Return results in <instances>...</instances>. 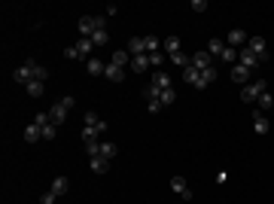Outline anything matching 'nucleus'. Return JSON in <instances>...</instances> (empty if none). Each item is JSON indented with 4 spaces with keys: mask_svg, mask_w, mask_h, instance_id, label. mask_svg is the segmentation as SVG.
<instances>
[{
    "mask_svg": "<svg viewBox=\"0 0 274 204\" xmlns=\"http://www.w3.org/2000/svg\"><path fill=\"white\" fill-rule=\"evenodd\" d=\"M49 80V70L43 64H37L34 58H28L22 67L15 70V82H22V85H31V82H46Z\"/></svg>",
    "mask_w": 274,
    "mask_h": 204,
    "instance_id": "f257e3e1",
    "label": "nucleus"
},
{
    "mask_svg": "<svg viewBox=\"0 0 274 204\" xmlns=\"http://www.w3.org/2000/svg\"><path fill=\"white\" fill-rule=\"evenodd\" d=\"M107 131V119H101L95 110H88L85 113V119H82V143H91V140H98L101 134Z\"/></svg>",
    "mask_w": 274,
    "mask_h": 204,
    "instance_id": "f03ea898",
    "label": "nucleus"
},
{
    "mask_svg": "<svg viewBox=\"0 0 274 204\" xmlns=\"http://www.w3.org/2000/svg\"><path fill=\"white\" fill-rule=\"evenodd\" d=\"M77 31H79V40H88L91 34L104 31V15H82L79 25H77Z\"/></svg>",
    "mask_w": 274,
    "mask_h": 204,
    "instance_id": "7ed1b4c3",
    "label": "nucleus"
},
{
    "mask_svg": "<svg viewBox=\"0 0 274 204\" xmlns=\"http://www.w3.org/2000/svg\"><path fill=\"white\" fill-rule=\"evenodd\" d=\"M265 91H268V80H256V82H247V85L241 88V98H244V104L256 107V101H259Z\"/></svg>",
    "mask_w": 274,
    "mask_h": 204,
    "instance_id": "20e7f679",
    "label": "nucleus"
},
{
    "mask_svg": "<svg viewBox=\"0 0 274 204\" xmlns=\"http://www.w3.org/2000/svg\"><path fill=\"white\" fill-rule=\"evenodd\" d=\"M73 104H77V101H73L70 95H67V98H61L58 104L49 110V119H52L55 125H64V119H67V113H70V107H73Z\"/></svg>",
    "mask_w": 274,
    "mask_h": 204,
    "instance_id": "39448f33",
    "label": "nucleus"
},
{
    "mask_svg": "<svg viewBox=\"0 0 274 204\" xmlns=\"http://www.w3.org/2000/svg\"><path fill=\"white\" fill-rule=\"evenodd\" d=\"M91 52H95V43H91V40H79L77 46L64 49V58H88Z\"/></svg>",
    "mask_w": 274,
    "mask_h": 204,
    "instance_id": "423d86ee",
    "label": "nucleus"
},
{
    "mask_svg": "<svg viewBox=\"0 0 274 204\" xmlns=\"http://www.w3.org/2000/svg\"><path fill=\"white\" fill-rule=\"evenodd\" d=\"M34 122L43 128V140H55V134H58V125L49 119V113H37V116H34Z\"/></svg>",
    "mask_w": 274,
    "mask_h": 204,
    "instance_id": "0eeeda50",
    "label": "nucleus"
},
{
    "mask_svg": "<svg viewBox=\"0 0 274 204\" xmlns=\"http://www.w3.org/2000/svg\"><path fill=\"white\" fill-rule=\"evenodd\" d=\"M247 49H250L259 61L268 58V43H265V37H250V40H247Z\"/></svg>",
    "mask_w": 274,
    "mask_h": 204,
    "instance_id": "6e6552de",
    "label": "nucleus"
},
{
    "mask_svg": "<svg viewBox=\"0 0 274 204\" xmlns=\"http://www.w3.org/2000/svg\"><path fill=\"white\" fill-rule=\"evenodd\" d=\"M247 40H250V34L244 31V28H235V31H229V37H226V46H232V49H237V46H247Z\"/></svg>",
    "mask_w": 274,
    "mask_h": 204,
    "instance_id": "1a4fd4ad",
    "label": "nucleus"
},
{
    "mask_svg": "<svg viewBox=\"0 0 274 204\" xmlns=\"http://www.w3.org/2000/svg\"><path fill=\"white\" fill-rule=\"evenodd\" d=\"M253 131H256V134H268V131H271L268 116L262 113V110H256V107H253Z\"/></svg>",
    "mask_w": 274,
    "mask_h": 204,
    "instance_id": "9d476101",
    "label": "nucleus"
},
{
    "mask_svg": "<svg viewBox=\"0 0 274 204\" xmlns=\"http://www.w3.org/2000/svg\"><path fill=\"white\" fill-rule=\"evenodd\" d=\"M192 64H195L198 70H207V67H216V58H213V55H210L207 49H204V52L198 49V52L192 55Z\"/></svg>",
    "mask_w": 274,
    "mask_h": 204,
    "instance_id": "9b49d317",
    "label": "nucleus"
},
{
    "mask_svg": "<svg viewBox=\"0 0 274 204\" xmlns=\"http://www.w3.org/2000/svg\"><path fill=\"white\" fill-rule=\"evenodd\" d=\"M171 192H174V195H180L183 201H189V198H192V189H189V183L183 180V177H174V180H171Z\"/></svg>",
    "mask_w": 274,
    "mask_h": 204,
    "instance_id": "f8f14e48",
    "label": "nucleus"
},
{
    "mask_svg": "<svg viewBox=\"0 0 274 204\" xmlns=\"http://www.w3.org/2000/svg\"><path fill=\"white\" fill-rule=\"evenodd\" d=\"M237 64H244L247 70H253V67H259L262 61H259V58H256V55H253L247 46H244V49H237Z\"/></svg>",
    "mask_w": 274,
    "mask_h": 204,
    "instance_id": "ddd939ff",
    "label": "nucleus"
},
{
    "mask_svg": "<svg viewBox=\"0 0 274 204\" xmlns=\"http://www.w3.org/2000/svg\"><path fill=\"white\" fill-rule=\"evenodd\" d=\"M153 85H156V88H161V91H164V88H174L171 73H168V70H156V73H153Z\"/></svg>",
    "mask_w": 274,
    "mask_h": 204,
    "instance_id": "4468645a",
    "label": "nucleus"
},
{
    "mask_svg": "<svg viewBox=\"0 0 274 204\" xmlns=\"http://www.w3.org/2000/svg\"><path fill=\"white\" fill-rule=\"evenodd\" d=\"M161 52L168 55V58H171V55H177V52H183L180 49V37H164V40H161Z\"/></svg>",
    "mask_w": 274,
    "mask_h": 204,
    "instance_id": "2eb2a0df",
    "label": "nucleus"
},
{
    "mask_svg": "<svg viewBox=\"0 0 274 204\" xmlns=\"http://www.w3.org/2000/svg\"><path fill=\"white\" fill-rule=\"evenodd\" d=\"M104 77H107L110 82H122V80H125V67H116V64H110V61H107Z\"/></svg>",
    "mask_w": 274,
    "mask_h": 204,
    "instance_id": "dca6fc26",
    "label": "nucleus"
},
{
    "mask_svg": "<svg viewBox=\"0 0 274 204\" xmlns=\"http://www.w3.org/2000/svg\"><path fill=\"white\" fill-rule=\"evenodd\" d=\"M216 73H219V67H207V70H201V77H198V85H195V88H207V85L216 80Z\"/></svg>",
    "mask_w": 274,
    "mask_h": 204,
    "instance_id": "f3484780",
    "label": "nucleus"
},
{
    "mask_svg": "<svg viewBox=\"0 0 274 204\" xmlns=\"http://www.w3.org/2000/svg\"><path fill=\"white\" fill-rule=\"evenodd\" d=\"M150 67H153L150 64V55H134V58H131V70L134 73H146Z\"/></svg>",
    "mask_w": 274,
    "mask_h": 204,
    "instance_id": "a211bd4d",
    "label": "nucleus"
},
{
    "mask_svg": "<svg viewBox=\"0 0 274 204\" xmlns=\"http://www.w3.org/2000/svg\"><path fill=\"white\" fill-rule=\"evenodd\" d=\"M110 64H116V67H131V55H128V49H119V52H113Z\"/></svg>",
    "mask_w": 274,
    "mask_h": 204,
    "instance_id": "6ab92c4d",
    "label": "nucleus"
},
{
    "mask_svg": "<svg viewBox=\"0 0 274 204\" xmlns=\"http://www.w3.org/2000/svg\"><path fill=\"white\" fill-rule=\"evenodd\" d=\"M25 140H28V143H37V140H43V128L37 125V122H31V125L25 128Z\"/></svg>",
    "mask_w": 274,
    "mask_h": 204,
    "instance_id": "aec40b11",
    "label": "nucleus"
},
{
    "mask_svg": "<svg viewBox=\"0 0 274 204\" xmlns=\"http://www.w3.org/2000/svg\"><path fill=\"white\" fill-rule=\"evenodd\" d=\"M85 70L91 73V77H104V70H107V64H104L101 58H88V64H85Z\"/></svg>",
    "mask_w": 274,
    "mask_h": 204,
    "instance_id": "412c9836",
    "label": "nucleus"
},
{
    "mask_svg": "<svg viewBox=\"0 0 274 204\" xmlns=\"http://www.w3.org/2000/svg\"><path fill=\"white\" fill-rule=\"evenodd\" d=\"M107 168H110V159H104V156H91V171H95V174H107Z\"/></svg>",
    "mask_w": 274,
    "mask_h": 204,
    "instance_id": "4be33fe9",
    "label": "nucleus"
},
{
    "mask_svg": "<svg viewBox=\"0 0 274 204\" xmlns=\"http://www.w3.org/2000/svg\"><path fill=\"white\" fill-rule=\"evenodd\" d=\"M198 77H201V70H198V67H195V64H189V67H186V70H183V80H186V82H189V85H192V88H195V85H198Z\"/></svg>",
    "mask_w": 274,
    "mask_h": 204,
    "instance_id": "5701e85b",
    "label": "nucleus"
},
{
    "mask_svg": "<svg viewBox=\"0 0 274 204\" xmlns=\"http://www.w3.org/2000/svg\"><path fill=\"white\" fill-rule=\"evenodd\" d=\"M168 61H174V64H177L180 70H186V67L192 64V55H186V52H177V55H171Z\"/></svg>",
    "mask_w": 274,
    "mask_h": 204,
    "instance_id": "b1692460",
    "label": "nucleus"
},
{
    "mask_svg": "<svg viewBox=\"0 0 274 204\" xmlns=\"http://www.w3.org/2000/svg\"><path fill=\"white\" fill-rule=\"evenodd\" d=\"M232 80H235V82H247V80H250V70H247L244 64H235V67H232Z\"/></svg>",
    "mask_w": 274,
    "mask_h": 204,
    "instance_id": "393cba45",
    "label": "nucleus"
},
{
    "mask_svg": "<svg viewBox=\"0 0 274 204\" xmlns=\"http://www.w3.org/2000/svg\"><path fill=\"white\" fill-rule=\"evenodd\" d=\"M67 189H70V180H67V177H55V183H52V189H49V192H55V195H64Z\"/></svg>",
    "mask_w": 274,
    "mask_h": 204,
    "instance_id": "a878e982",
    "label": "nucleus"
},
{
    "mask_svg": "<svg viewBox=\"0 0 274 204\" xmlns=\"http://www.w3.org/2000/svg\"><path fill=\"white\" fill-rule=\"evenodd\" d=\"M207 52L213 55V58H223V52H226V43H223V40H216V37H213V40L207 43Z\"/></svg>",
    "mask_w": 274,
    "mask_h": 204,
    "instance_id": "bb28decb",
    "label": "nucleus"
},
{
    "mask_svg": "<svg viewBox=\"0 0 274 204\" xmlns=\"http://www.w3.org/2000/svg\"><path fill=\"white\" fill-rule=\"evenodd\" d=\"M98 156H104V159H113V156H116V143L101 140V146H98Z\"/></svg>",
    "mask_w": 274,
    "mask_h": 204,
    "instance_id": "cd10ccee",
    "label": "nucleus"
},
{
    "mask_svg": "<svg viewBox=\"0 0 274 204\" xmlns=\"http://www.w3.org/2000/svg\"><path fill=\"white\" fill-rule=\"evenodd\" d=\"M25 88H28V95H31V98H43L46 82H31V85H25Z\"/></svg>",
    "mask_w": 274,
    "mask_h": 204,
    "instance_id": "c85d7f7f",
    "label": "nucleus"
},
{
    "mask_svg": "<svg viewBox=\"0 0 274 204\" xmlns=\"http://www.w3.org/2000/svg\"><path fill=\"white\" fill-rule=\"evenodd\" d=\"M88 40H91V43H95V49H98V46H104V43L110 40V34H107V28H104V31H98V34H91V37H88Z\"/></svg>",
    "mask_w": 274,
    "mask_h": 204,
    "instance_id": "c756f323",
    "label": "nucleus"
},
{
    "mask_svg": "<svg viewBox=\"0 0 274 204\" xmlns=\"http://www.w3.org/2000/svg\"><path fill=\"white\" fill-rule=\"evenodd\" d=\"M158 101H161L164 107H171V104L177 101V91H174V88H164V91H161V98H158Z\"/></svg>",
    "mask_w": 274,
    "mask_h": 204,
    "instance_id": "7c9ffc66",
    "label": "nucleus"
},
{
    "mask_svg": "<svg viewBox=\"0 0 274 204\" xmlns=\"http://www.w3.org/2000/svg\"><path fill=\"white\" fill-rule=\"evenodd\" d=\"M271 104H274V98H271V95H268V91H265V95H262L259 101H256V110H262V113H265V110H268Z\"/></svg>",
    "mask_w": 274,
    "mask_h": 204,
    "instance_id": "2f4dec72",
    "label": "nucleus"
},
{
    "mask_svg": "<svg viewBox=\"0 0 274 204\" xmlns=\"http://www.w3.org/2000/svg\"><path fill=\"white\" fill-rule=\"evenodd\" d=\"M164 61H168V55H164V52H156V55H150V64H153L156 70H158V67H161Z\"/></svg>",
    "mask_w": 274,
    "mask_h": 204,
    "instance_id": "473e14b6",
    "label": "nucleus"
},
{
    "mask_svg": "<svg viewBox=\"0 0 274 204\" xmlns=\"http://www.w3.org/2000/svg\"><path fill=\"white\" fill-rule=\"evenodd\" d=\"M192 9H195V12H204L207 3H204V0H192Z\"/></svg>",
    "mask_w": 274,
    "mask_h": 204,
    "instance_id": "72a5a7b5",
    "label": "nucleus"
},
{
    "mask_svg": "<svg viewBox=\"0 0 274 204\" xmlns=\"http://www.w3.org/2000/svg\"><path fill=\"white\" fill-rule=\"evenodd\" d=\"M55 198H58V195H55V192H46V195L40 198V204H55Z\"/></svg>",
    "mask_w": 274,
    "mask_h": 204,
    "instance_id": "f704fd0d",
    "label": "nucleus"
}]
</instances>
